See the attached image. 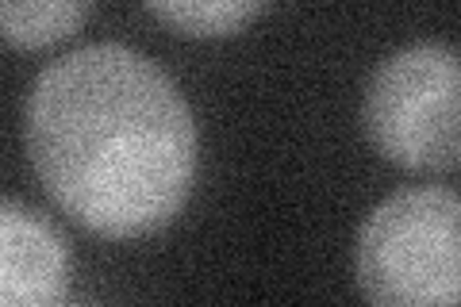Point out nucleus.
<instances>
[{
    "label": "nucleus",
    "mask_w": 461,
    "mask_h": 307,
    "mask_svg": "<svg viewBox=\"0 0 461 307\" xmlns=\"http://www.w3.org/2000/svg\"><path fill=\"white\" fill-rule=\"evenodd\" d=\"M62 307H96V303H69V300H66Z\"/></svg>",
    "instance_id": "0eeeda50"
},
{
    "label": "nucleus",
    "mask_w": 461,
    "mask_h": 307,
    "mask_svg": "<svg viewBox=\"0 0 461 307\" xmlns=\"http://www.w3.org/2000/svg\"><path fill=\"white\" fill-rule=\"evenodd\" d=\"M461 200L454 188H400L366 215L354 246L369 307H457Z\"/></svg>",
    "instance_id": "f03ea898"
},
{
    "label": "nucleus",
    "mask_w": 461,
    "mask_h": 307,
    "mask_svg": "<svg viewBox=\"0 0 461 307\" xmlns=\"http://www.w3.org/2000/svg\"><path fill=\"white\" fill-rule=\"evenodd\" d=\"M89 5L77 0H47V5H0V39L12 47L39 50L50 42L74 35L89 20Z\"/></svg>",
    "instance_id": "39448f33"
},
{
    "label": "nucleus",
    "mask_w": 461,
    "mask_h": 307,
    "mask_svg": "<svg viewBox=\"0 0 461 307\" xmlns=\"http://www.w3.org/2000/svg\"><path fill=\"white\" fill-rule=\"evenodd\" d=\"M362 127L377 154L415 173L461 162V62L450 42H411L373 69Z\"/></svg>",
    "instance_id": "7ed1b4c3"
},
{
    "label": "nucleus",
    "mask_w": 461,
    "mask_h": 307,
    "mask_svg": "<svg viewBox=\"0 0 461 307\" xmlns=\"http://www.w3.org/2000/svg\"><path fill=\"white\" fill-rule=\"evenodd\" d=\"M23 142L50 200L104 239L177 219L196 181V120L169 73L135 47L93 42L35 77Z\"/></svg>",
    "instance_id": "f257e3e1"
},
{
    "label": "nucleus",
    "mask_w": 461,
    "mask_h": 307,
    "mask_svg": "<svg viewBox=\"0 0 461 307\" xmlns=\"http://www.w3.org/2000/svg\"><path fill=\"white\" fill-rule=\"evenodd\" d=\"M74 254L50 215L0 196V307H62Z\"/></svg>",
    "instance_id": "20e7f679"
},
{
    "label": "nucleus",
    "mask_w": 461,
    "mask_h": 307,
    "mask_svg": "<svg viewBox=\"0 0 461 307\" xmlns=\"http://www.w3.org/2000/svg\"><path fill=\"white\" fill-rule=\"evenodd\" d=\"M147 12L181 35L208 39L242 32L254 16H262L266 5H258V0H154Z\"/></svg>",
    "instance_id": "423d86ee"
}]
</instances>
